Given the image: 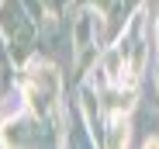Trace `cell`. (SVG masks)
Wrapping results in <instances>:
<instances>
[{
  "instance_id": "cell-1",
  "label": "cell",
  "mask_w": 159,
  "mask_h": 149,
  "mask_svg": "<svg viewBox=\"0 0 159 149\" xmlns=\"http://www.w3.org/2000/svg\"><path fill=\"white\" fill-rule=\"evenodd\" d=\"M24 97L28 104L42 114L48 108H56V97H59V77L48 63H35L28 69V80H24Z\"/></svg>"
}]
</instances>
